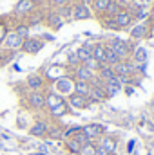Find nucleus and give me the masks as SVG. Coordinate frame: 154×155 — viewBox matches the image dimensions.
<instances>
[{"label":"nucleus","mask_w":154,"mask_h":155,"mask_svg":"<svg viewBox=\"0 0 154 155\" xmlns=\"http://www.w3.org/2000/svg\"><path fill=\"white\" fill-rule=\"evenodd\" d=\"M105 45L114 52L120 60H127V56L132 52L131 43H127V41H123V40H118V38H113L109 43H105Z\"/></svg>","instance_id":"f257e3e1"},{"label":"nucleus","mask_w":154,"mask_h":155,"mask_svg":"<svg viewBox=\"0 0 154 155\" xmlns=\"http://www.w3.org/2000/svg\"><path fill=\"white\" fill-rule=\"evenodd\" d=\"M93 16V9L83 2H76L71 5V18L73 20H89Z\"/></svg>","instance_id":"f03ea898"},{"label":"nucleus","mask_w":154,"mask_h":155,"mask_svg":"<svg viewBox=\"0 0 154 155\" xmlns=\"http://www.w3.org/2000/svg\"><path fill=\"white\" fill-rule=\"evenodd\" d=\"M82 132H83V135H85L91 143H94V141H98V139L105 134V128H103L102 124H98V123H91V124L82 126Z\"/></svg>","instance_id":"7ed1b4c3"},{"label":"nucleus","mask_w":154,"mask_h":155,"mask_svg":"<svg viewBox=\"0 0 154 155\" xmlns=\"http://www.w3.org/2000/svg\"><path fill=\"white\" fill-rule=\"evenodd\" d=\"M33 11H37V0H18L13 9L16 16H29Z\"/></svg>","instance_id":"20e7f679"},{"label":"nucleus","mask_w":154,"mask_h":155,"mask_svg":"<svg viewBox=\"0 0 154 155\" xmlns=\"http://www.w3.org/2000/svg\"><path fill=\"white\" fill-rule=\"evenodd\" d=\"M26 103L31 110H42L45 107V94L44 92H29L26 97Z\"/></svg>","instance_id":"39448f33"},{"label":"nucleus","mask_w":154,"mask_h":155,"mask_svg":"<svg viewBox=\"0 0 154 155\" xmlns=\"http://www.w3.org/2000/svg\"><path fill=\"white\" fill-rule=\"evenodd\" d=\"M98 146H100V148H103L105 152H109L111 155H114L116 152H118V137L103 134V135L98 139Z\"/></svg>","instance_id":"423d86ee"},{"label":"nucleus","mask_w":154,"mask_h":155,"mask_svg":"<svg viewBox=\"0 0 154 155\" xmlns=\"http://www.w3.org/2000/svg\"><path fill=\"white\" fill-rule=\"evenodd\" d=\"M73 76H75V81H85V83H93V79L96 78V72L89 71L85 65H78L73 69Z\"/></svg>","instance_id":"0eeeda50"},{"label":"nucleus","mask_w":154,"mask_h":155,"mask_svg":"<svg viewBox=\"0 0 154 155\" xmlns=\"http://www.w3.org/2000/svg\"><path fill=\"white\" fill-rule=\"evenodd\" d=\"M65 101H67V105L71 108H76V110H83V108H87L91 105V99L87 96H80V94H75V92L69 94V97Z\"/></svg>","instance_id":"6e6552de"},{"label":"nucleus","mask_w":154,"mask_h":155,"mask_svg":"<svg viewBox=\"0 0 154 155\" xmlns=\"http://www.w3.org/2000/svg\"><path fill=\"white\" fill-rule=\"evenodd\" d=\"M44 49V41L38 38H26L24 40V43H22V51L24 52H27V54H37Z\"/></svg>","instance_id":"1a4fd4ad"},{"label":"nucleus","mask_w":154,"mask_h":155,"mask_svg":"<svg viewBox=\"0 0 154 155\" xmlns=\"http://www.w3.org/2000/svg\"><path fill=\"white\" fill-rule=\"evenodd\" d=\"M22 43H24V38H20L15 31H9V35L5 36V40H4V45L9 49V51H20L22 49Z\"/></svg>","instance_id":"9d476101"},{"label":"nucleus","mask_w":154,"mask_h":155,"mask_svg":"<svg viewBox=\"0 0 154 155\" xmlns=\"http://www.w3.org/2000/svg\"><path fill=\"white\" fill-rule=\"evenodd\" d=\"M132 20H134V16L131 15L129 9H121V11L114 16V22H116V25H118V29H125V27H129V25L132 24Z\"/></svg>","instance_id":"9b49d317"},{"label":"nucleus","mask_w":154,"mask_h":155,"mask_svg":"<svg viewBox=\"0 0 154 155\" xmlns=\"http://www.w3.org/2000/svg\"><path fill=\"white\" fill-rule=\"evenodd\" d=\"M47 128H49V123L47 121H44V119H38V121H35L33 124H31V128H29V134L33 135V137H45L47 135Z\"/></svg>","instance_id":"f8f14e48"},{"label":"nucleus","mask_w":154,"mask_h":155,"mask_svg":"<svg viewBox=\"0 0 154 155\" xmlns=\"http://www.w3.org/2000/svg\"><path fill=\"white\" fill-rule=\"evenodd\" d=\"M27 87L33 92H42V88L45 87V79L40 74H31V76H27Z\"/></svg>","instance_id":"ddd939ff"},{"label":"nucleus","mask_w":154,"mask_h":155,"mask_svg":"<svg viewBox=\"0 0 154 155\" xmlns=\"http://www.w3.org/2000/svg\"><path fill=\"white\" fill-rule=\"evenodd\" d=\"M96 76H98V79H100V81H103V83H105V81L113 79V78L116 76V74H114V69H113L111 65H105V63H103V65H102V67L98 69Z\"/></svg>","instance_id":"4468645a"},{"label":"nucleus","mask_w":154,"mask_h":155,"mask_svg":"<svg viewBox=\"0 0 154 155\" xmlns=\"http://www.w3.org/2000/svg\"><path fill=\"white\" fill-rule=\"evenodd\" d=\"M76 58L80 63H85L89 58H93V43L89 45H82L80 49H76Z\"/></svg>","instance_id":"2eb2a0df"},{"label":"nucleus","mask_w":154,"mask_h":155,"mask_svg":"<svg viewBox=\"0 0 154 155\" xmlns=\"http://www.w3.org/2000/svg\"><path fill=\"white\" fill-rule=\"evenodd\" d=\"M45 24H47L51 29H60L62 24H64V18H62L58 13H49V15L45 16Z\"/></svg>","instance_id":"dca6fc26"},{"label":"nucleus","mask_w":154,"mask_h":155,"mask_svg":"<svg viewBox=\"0 0 154 155\" xmlns=\"http://www.w3.org/2000/svg\"><path fill=\"white\" fill-rule=\"evenodd\" d=\"M93 58L98 63H105V43H94L93 45Z\"/></svg>","instance_id":"f3484780"},{"label":"nucleus","mask_w":154,"mask_h":155,"mask_svg":"<svg viewBox=\"0 0 154 155\" xmlns=\"http://www.w3.org/2000/svg\"><path fill=\"white\" fill-rule=\"evenodd\" d=\"M67 112H69V105H67V101H64V103L54 105V107L49 108V114H51L53 117H62V116H65Z\"/></svg>","instance_id":"a211bd4d"},{"label":"nucleus","mask_w":154,"mask_h":155,"mask_svg":"<svg viewBox=\"0 0 154 155\" xmlns=\"http://www.w3.org/2000/svg\"><path fill=\"white\" fill-rule=\"evenodd\" d=\"M89 90H91V83H85V81H75L73 83V92L75 94L89 96Z\"/></svg>","instance_id":"6ab92c4d"},{"label":"nucleus","mask_w":154,"mask_h":155,"mask_svg":"<svg viewBox=\"0 0 154 155\" xmlns=\"http://www.w3.org/2000/svg\"><path fill=\"white\" fill-rule=\"evenodd\" d=\"M147 36V25L145 24H138V25H134L132 29H131V38L134 40H142Z\"/></svg>","instance_id":"aec40b11"},{"label":"nucleus","mask_w":154,"mask_h":155,"mask_svg":"<svg viewBox=\"0 0 154 155\" xmlns=\"http://www.w3.org/2000/svg\"><path fill=\"white\" fill-rule=\"evenodd\" d=\"M62 126H56V124H49V128H47V139H54V141H64L62 139Z\"/></svg>","instance_id":"412c9836"},{"label":"nucleus","mask_w":154,"mask_h":155,"mask_svg":"<svg viewBox=\"0 0 154 155\" xmlns=\"http://www.w3.org/2000/svg\"><path fill=\"white\" fill-rule=\"evenodd\" d=\"M64 143H65L64 146H65V150H67L69 153H73V155H78V153H80V150H82V144L78 143L76 139H73V137H71V139H67V141H64Z\"/></svg>","instance_id":"4be33fe9"},{"label":"nucleus","mask_w":154,"mask_h":155,"mask_svg":"<svg viewBox=\"0 0 154 155\" xmlns=\"http://www.w3.org/2000/svg\"><path fill=\"white\" fill-rule=\"evenodd\" d=\"M145 61H147V51H145L143 47H138V49L134 51V54H132V63H142V65H145Z\"/></svg>","instance_id":"5701e85b"},{"label":"nucleus","mask_w":154,"mask_h":155,"mask_svg":"<svg viewBox=\"0 0 154 155\" xmlns=\"http://www.w3.org/2000/svg\"><path fill=\"white\" fill-rule=\"evenodd\" d=\"M91 5H93V9H94L96 15H105L107 5H109V0H94Z\"/></svg>","instance_id":"b1692460"},{"label":"nucleus","mask_w":154,"mask_h":155,"mask_svg":"<svg viewBox=\"0 0 154 155\" xmlns=\"http://www.w3.org/2000/svg\"><path fill=\"white\" fill-rule=\"evenodd\" d=\"M118 61H121V60H120L114 52H113V51H111V49L105 45V65H111V67H114Z\"/></svg>","instance_id":"393cba45"},{"label":"nucleus","mask_w":154,"mask_h":155,"mask_svg":"<svg viewBox=\"0 0 154 155\" xmlns=\"http://www.w3.org/2000/svg\"><path fill=\"white\" fill-rule=\"evenodd\" d=\"M29 29H31V27H29L27 24H16L13 31H15V33H16L20 38L26 40V38H29Z\"/></svg>","instance_id":"a878e982"},{"label":"nucleus","mask_w":154,"mask_h":155,"mask_svg":"<svg viewBox=\"0 0 154 155\" xmlns=\"http://www.w3.org/2000/svg\"><path fill=\"white\" fill-rule=\"evenodd\" d=\"M42 20H45V15L42 13V11H33L31 15H29V20H27V25L31 27V25H37L40 24Z\"/></svg>","instance_id":"bb28decb"},{"label":"nucleus","mask_w":154,"mask_h":155,"mask_svg":"<svg viewBox=\"0 0 154 155\" xmlns=\"http://www.w3.org/2000/svg\"><path fill=\"white\" fill-rule=\"evenodd\" d=\"M82 130V126H78V124H75V126H67V128H64L62 130V139L64 141H67V139H71L75 134H78Z\"/></svg>","instance_id":"cd10ccee"},{"label":"nucleus","mask_w":154,"mask_h":155,"mask_svg":"<svg viewBox=\"0 0 154 155\" xmlns=\"http://www.w3.org/2000/svg\"><path fill=\"white\" fill-rule=\"evenodd\" d=\"M78 155H96V144H94V143H87V144H83Z\"/></svg>","instance_id":"c85d7f7f"},{"label":"nucleus","mask_w":154,"mask_h":155,"mask_svg":"<svg viewBox=\"0 0 154 155\" xmlns=\"http://www.w3.org/2000/svg\"><path fill=\"white\" fill-rule=\"evenodd\" d=\"M82 65H85V67H87L89 71H93V72H98V69L102 67V63H98L94 58H89V60H87L85 63H82Z\"/></svg>","instance_id":"c756f323"},{"label":"nucleus","mask_w":154,"mask_h":155,"mask_svg":"<svg viewBox=\"0 0 154 155\" xmlns=\"http://www.w3.org/2000/svg\"><path fill=\"white\" fill-rule=\"evenodd\" d=\"M7 35H9V27H7L5 20H2V18H0V45L4 43V40H5Z\"/></svg>","instance_id":"7c9ffc66"},{"label":"nucleus","mask_w":154,"mask_h":155,"mask_svg":"<svg viewBox=\"0 0 154 155\" xmlns=\"http://www.w3.org/2000/svg\"><path fill=\"white\" fill-rule=\"evenodd\" d=\"M62 18H71V5H60L56 11Z\"/></svg>","instance_id":"2f4dec72"},{"label":"nucleus","mask_w":154,"mask_h":155,"mask_svg":"<svg viewBox=\"0 0 154 155\" xmlns=\"http://www.w3.org/2000/svg\"><path fill=\"white\" fill-rule=\"evenodd\" d=\"M73 139H76V141L80 143V144H82V146H83V144H87V143H91V141H89V139L83 135V132H82V130H80L78 134H75V135H73Z\"/></svg>","instance_id":"473e14b6"},{"label":"nucleus","mask_w":154,"mask_h":155,"mask_svg":"<svg viewBox=\"0 0 154 155\" xmlns=\"http://www.w3.org/2000/svg\"><path fill=\"white\" fill-rule=\"evenodd\" d=\"M102 25H105V27H109V29L118 31V25H116L114 18H107V16H105V20H102Z\"/></svg>","instance_id":"72a5a7b5"},{"label":"nucleus","mask_w":154,"mask_h":155,"mask_svg":"<svg viewBox=\"0 0 154 155\" xmlns=\"http://www.w3.org/2000/svg\"><path fill=\"white\" fill-rule=\"evenodd\" d=\"M67 61H69V65H71L73 69H75V67H78V65H80V61H78V58H76V52H73V54L69 56V60H67Z\"/></svg>","instance_id":"f704fd0d"},{"label":"nucleus","mask_w":154,"mask_h":155,"mask_svg":"<svg viewBox=\"0 0 154 155\" xmlns=\"http://www.w3.org/2000/svg\"><path fill=\"white\" fill-rule=\"evenodd\" d=\"M51 2H53L54 5H58V7H60V5H67V4H69V0H51Z\"/></svg>","instance_id":"c9c22d12"},{"label":"nucleus","mask_w":154,"mask_h":155,"mask_svg":"<svg viewBox=\"0 0 154 155\" xmlns=\"http://www.w3.org/2000/svg\"><path fill=\"white\" fill-rule=\"evenodd\" d=\"M96 155H111V153H109V152H105L103 148H100V146L96 144Z\"/></svg>","instance_id":"e433bc0d"},{"label":"nucleus","mask_w":154,"mask_h":155,"mask_svg":"<svg viewBox=\"0 0 154 155\" xmlns=\"http://www.w3.org/2000/svg\"><path fill=\"white\" fill-rule=\"evenodd\" d=\"M80 2H83V4H85V5H91V4H93V2H94V0H80Z\"/></svg>","instance_id":"4c0bfd02"}]
</instances>
